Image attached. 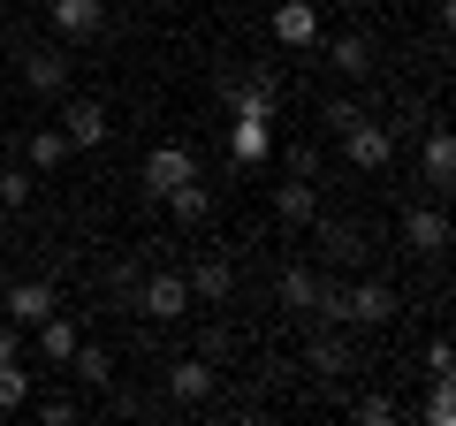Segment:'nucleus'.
<instances>
[{
  "instance_id": "2eb2a0df",
  "label": "nucleus",
  "mask_w": 456,
  "mask_h": 426,
  "mask_svg": "<svg viewBox=\"0 0 456 426\" xmlns=\"http://www.w3.org/2000/svg\"><path fill=\"white\" fill-rule=\"evenodd\" d=\"M183 282H191V305H228V297H236V266L228 259H198Z\"/></svg>"
},
{
  "instance_id": "0eeeda50",
  "label": "nucleus",
  "mask_w": 456,
  "mask_h": 426,
  "mask_svg": "<svg viewBox=\"0 0 456 426\" xmlns=\"http://www.w3.org/2000/svg\"><path fill=\"white\" fill-rule=\"evenodd\" d=\"M198 176V152L183 145V137H167V145H152L145 152V191L160 198V191H175V183H191Z\"/></svg>"
},
{
  "instance_id": "473e14b6",
  "label": "nucleus",
  "mask_w": 456,
  "mask_h": 426,
  "mask_svg": "<svg viewBox=\"0 0 456 426\" xmlns=\"http://www.w3.org/2000/svg\"><path fill=\"white\" fill-rule=\"evenodd\" d=\"M0 358H23V328L16 320H0Z\"/></svg>"
},
{
  "instance_id": "393cba45",
  "label": "nucleus",
  "mask_w": 456,
  "mask_h": 426,
  "mask_svg": "<svg viewBox=\"0 0 456 426\" xmlns=\"http://www.w3.org/2000/svg\"><path fill=\"white\" fill-rule=\"evenodd\" d=\"M31 191H38V176H31V168H8V160H0V206H8V213H23V206H31Z\"/></svg>"
},
{
  "instance_id": "39448f33",
  "label": "nucleus",
  "mask_w": 456,
  "mask_h": 426,
  "mask_svg": "<svg viewBox=\"0 0 456 426\" xmlns=\"http://www.w3.org/2000/svg\"><path fill=\"white\" fill-rule=\"evenodd\" d=\"M137 312H145V320H167V328H175V320H191V282H183L175 266L145 274V290H137Z\"/></svg>"
},
{
  "instance_id": "dca6fc26",
  "label": "nucleus",
  "mask_w": 456,
  "mask_h": 426,
  "mask_svg": "<svg viewBox=\"0 0 456 426\" xmlns=\"http://www.w3.org/2000/svg\"><path fill=\"white\" fill-rule=\"evenodd\" d=\"M327 69H342L350 84H365V77H373V38H358V31L327 38Z\"/></svg>"
},
{
  "instance_id": "c756f323",
  "label": "nucleus",
  "mask_w": 456,
  "mask_h": 426,
  "mask_svg": "<svg viewBox=\"0 0 456 426\" xmlns=\"http://www.w3.org/2000/svg\"><path fill=\"white\" fill-rule=\"evenodd\" d=\"M449 365H456L449 335H434V343H426V381H449Z\"/></svg>"
},
{
  "instance_id": "ddd939ff",
  "label": "nucleus",
  "mask_w": 456,
  "mask_h": 426,
  "mask_svg": "<svg viewBox=\"0 0 456 426\" xmlns=\"http://www.w3.org/2000/svg\"><path fill=\"white\" fill-rule=\"evenodd\" d=\"M274 38H281L289 53L320 46V8H312V0H281V8H274Z\"/></svg>"
},
{
  "instance_id": "6ab92c4d",
  "label": "nucleus",
  "mask_w": 456,
  "mask_h": 426,
  "mask_svg": "<svg viewBox=\"0 0 456 426\" xmlns=\"http://www.w3.org/2000/svg\"><path fill=\"white\" fill-rule=\"evenodd\" d=\"M61 160H69V137H61V122H53V130H31V137H23V168H31V176H53Z\"/></svg>"
},
{
  "instance_id": "1a4fd4ad",
  "label": "nucleus",
  "mask_w": 456,
  "mask_h": 426,
  "mask_svg": "<svg viewBox=\"0 0 456 426\" xmlns=\"http://www.w3.org/2000/svg\"><path fill=\"white\" fill-rule=\"evenodd\" d=\"M274 221H281V229H312V221H320V183H312V176H281Z\"/></svg>"
},
{
  "instance_id": "aec40b11",
  "label": "nucleus",
  "mask_w": 456,
  "mask_h": 426,
  "mask_svg": "<svg viewBox=\"0 0 456 426\" xmlns=\"http://www.w3.org/2000/svg\"><path fill=\"white\" fill-rule=\"evenodd\" d=\"M61 373H77L84 389H107V381H114V358H107V343H77Z\"/></svg>"
},
{
  "instance_id": "4468645a",
  "label": "nucleus",
  "mask_w": 456,
  "mask_h": 426,
  "mask_svg": "<svg viewBox=\"0 0 456 426\" xmlns=\"http://www.w3.org/2000/svg\"><path fill=\"white\" fill-rule=\"evenodd\" d=\"M213 381H221V365H206L198 350L167 365V396H175V404H206V396H213Z\"/></svg>"
},
{
  "instance_id": "6e6552de",
  "label": "nucleus",
  "mask_w": 456,
  "mask_h": 426,
  "mask_svg": "<svg viewBox=\"0 0 456 426\" xmlns=\"http://www.w3.org/2000/svg\"><path fill=\"white\" fill-rule=\"evenodd\" d=\"M61 137H69V152H99L107 145V99H69L61 107Z\"/></svg>"
},
{
  "instance_id": "a211bd4d",
  "label": "nucleus",
  "mask_w": 456,
  "mask_h": 426,
  "mask_svg": "<svg viewBox=\"0 0 456 426\" xmlns=\"http://www.w3.org/2000/svg\"><path fill=\"white\" fill-rule=\"evenodd\" d=\"M167 198V213H175V221H183V229H206V213H213V191H206V183H175V191H160Z\"/></svg>"
},
{
  "instance_id": "7ed1b4c3",
  "label": "nucleus",
  "mask_w": 456,
  "mask_h": 426,
  "mask_svg": "<svg viewBox=\"0 0 456 426\" xmlns=\"http://www.w3.org/2000/svg\"><path fill=\"white\" fill-rule=\"evenodd\" d=\"M228 160H236V168L274 160V115H266V107H244V115H228Z\"/></svg>"
},
{
  "instance_id": "2f4dec72",
  "label": "nucleus",
  "mask_w": 456,
  "mask_h": 426,
  "mask_svg": "<svg viewBox=\"0 0 456 426\" xmlns=\"http://www.w3.org/2000/svg\"><path fill=\"white\" fill-rule=\"evenodd\" d=\"M38 419H46V426H69V419H77V404H69V396H38Z\"/></svg>"
},
{
  "instance_id": "bb28decb",
  "label": "nucleus",
  "mask_w": 456,
  "mask_h": 426,
  "mask_svg": "<svg viewBox=\"0 0 456 426\" xmlns=\"http://www.w3.org/2000/svg\"><path fill=\"white\" fill-rule=\"evenodd\" d=\"M137 290H145V266H137V259H122V266H114V305H122V312H137Z\"/></svg>"
},
{
  "instance_id": "4be33fe9",
  "label": "nucleus",
  "mask_w": 456,
  "mask_h": 426,
  "mask_svg": "<svg viewBox=\"0 0 456 426\" xmlns=\"http://www.w3.org/2000/svg\"><path fill=\"white\" fill-rule=\"evenodd\" d=\"M23 404H31V365H23V358H0V419L23 411Z\"/></svg>"
},
{
  "instance_id": "b1692460",
  "label": "nucleus",
  "mask_w": 456,
  "mask_h": 426,
  "mask_svg": "<svg viewBox=\"0 0 456 426\" xmlns=\"http://www.w3.org/2000/svg\"><path fill=\"white\" fill-rule=\"evenodd\" d=\"M198 358L228 365V358H236V328H228V320H206V328H198Z\"/></svg>"
},
{
  "instance_id": "a878e982",
  "label": "nucleus",
  "mask_w": 456,
  "mask_h": 426,
  "mask_svg": "<svg viewBox=\"0 0 456 426\" xmlns=\"http://www.w3.org/2000/svg\"><path fill=\"white\" fill-rule=\"evenodd\" d=\"M305 358H312V373H320V381H335V373H350V350H342L335 335H320V343H312Z\"/></svg>"
},
{
  "instance_id": "20e7f679",
  "label": "nucleus",
  "mask_w": 456,
  "mask_h": 426,
  "mask_svg": "<svg viewBox=\"0 0 456 426\" xmlns=\"http://www.w3.org/2000/svg\"><path fill=\"white\" fill-rule=\"evenodd\" d=\"M395 320V290L388 282H342V328H388Z\"/></svg>"
},
{
  "instance_id": "7c9ffc66",
  "label": "nucleus",
  "mask_w": 456,
  "mask_h": 426,
  "mask_svg": "<svg viewBox=\"0 0 456 426\" xmlns=\"http://www.w3.org/2000/svg\"><path fill=\"white\" fill-rule=\"evenodd\" d=\"M426 419H434V426H449V419H456V396H449V381H434V396H426Z\"/></svg>"
},
{
  "instance_id": "423d86ee",
  "label": "nucleus",
  "mask_w": 456,
  "mask_h": 426,
  "mask_svg": "<svg viewBox=\"0 0 456 426\" xmlns=\"http://www.w3.org/2000/svg\"><path fill=\"white\" fill-rule=\"evenodd\" d=\"M69 77H77V61H69L61 46H31V53H23V92L61 99V92H69Z\"/></svg>"
},
{
  "instance_id": "f03ea898",
  "label": "nucleus",
  "mask_w": 456,
  "mask_h": 426,
  "mask_svg": "<svg viewBox=\"0 0 456 426\" xmlns=\"http://www.w3.org/2000/svg\"><path fill=\"white\" fill-rule=\"evenodd\" d=\"M61 305V297H53V282L46 274H23V282H0V320H16L23 335L38 328V320H46V312Z\"/></svg>"
},
{
  "instance_id": "5701e85b",
  "label": "nucleus",
  "mask_w": 456,
  "mask_h": 426,
  "mask_svg": "<svg viewBox=\"0 0 456 426\" xmlns=\"http://www.w3.org/2000/svg\"><path fill=\"white\" fill-rule=\"evenodd\" d=\"M312 297H320V274L312 266H281V312H312Z\"/></svg>"
},
{
  "instance_id": "f8f14e48",
  "label": "nucleus",
  "mask_w": 456,
  "mask_h": 426,
  "mask_svg": "<svg viewBox=\"0 0 456 426\" xmlns=\"http://www.w3.org/2000/svg\"><path fill=\"white\" fill-rule=\"evenodd\" d=\"M46 23L61 38H99L107 31V0H46Z\"/></svg>"
},
{
  "instance_id": "cd10ccee",
  "label": "nucleus",
  "mask_w": 456,
  "mask_h": 426,
  "mask_svg": "<svg viewBox=\"0 0 456 426\" xmlns=\"http://www.w3.org/2000/svg\"><path fill=\"white\" fill-rule=\"evenodd\" d=\"M281 176H320V145H305V137L281 145Z\"/></svg>"
},
{
  "instance_id": "9d476101",
  "label": "nucleus",
  "mask_w": 456,
  "mask_h": 426,
  "mask_svg": "<svg viewBox=\"0 0 456 426\" xmlns=\"http://www.w3.org/2000/svg\"><path fill=\"white\" fill-rule=\"evenodd\" d=\"M31 343H38V365H46V373H61V365H69V350H77L84 335H77V320H69V312L53 305L46 320H38V328H31Z\"/></svg>"
},
{
  "instance_id": "412c9836",
  "label": "nucleus",
  "mask_w": 456,
  "mask_h": 426,
  "mask_svg": "<svg viewBox=\"0 0 456 426\" xmlns=\"http://www.w3.org/2000/svg\"><path fill=\"white\" fill-rule=\"evenodd\" d=\"M449 183H456V137L434 130L426 137V191H449Z\"/></svg>"
},
{
  "instance_id": "9b49d317",
  "label": "nucleus",
  "mask_w": 456,
  "mask_h": 426,
  "mask_svg": "<svg viewBox=\"0 0 456 426\" xmlns=\"http://www.w3.org/2000/svg\"><path fill=\"white\" fill-rule=\"evenodd\" d=\"M403 251L441 259V251H449V213H441V206H411L403 213Z\"/></svg>"
},
{
  "instance_id": "c85d7f7f",
  "label": "nucleus",
  "mask_w": 456,
  "mask_h": 426,
  "mask_svg": "<svg viewBox=\"0 0 456 426\" xmlns=\"http://www.w3.org/2000/svg\"><path fill=\"white\" fill-rule=\"evenodd\" d=\"M350 419H365V426H395L403 411H395L388 396H358V404H350Z\"/></svg>"
},
{
  "instance_id": "f3484780",
  "label": "nucleus",
  "mask_w": 456,
  "mask_h": 426,
  "mask_svg": "<svg viewBox=\"0 0 456 426\" xmlns=\"http://www.w3.org/2000/svg\"><path fill=\"white\" fill-rule=\"evenodd\" d=\"M320 229V251L335 266H365V229H350V221H312Z\"/></svg>"
},
{
  "instance_id": "f257e3e1",
  "label": "nucleus",
  "mask_w": 456,
  "mask_h": 426,
  "mask_svg": "<svg viewBox=\"0 0 456 426\" xmlns=\"http://www.w3.org/2000/svg\"><path fill=\"white\" fill-rule=\"evenodd\" d=\"M342 160L358 168V176H380V168L395 160V130H388V122H373V115H358L350 130H342Z\"/></svg>"
}]
</instances>
